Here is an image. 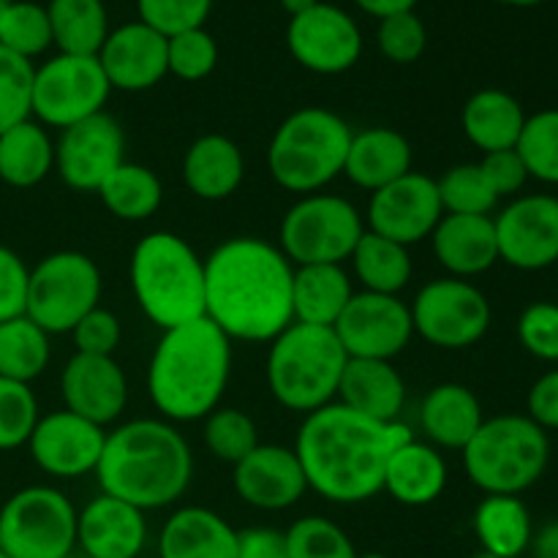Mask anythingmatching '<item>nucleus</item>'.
Instances as JSON below:
<instances>
[{"mask_svg": "<svg viewBox=\"0 0 558 558\" xmlns=\"http://www.w3.org/2000/svg\"><path fill=\"white\" fill-rule=\"evenodd\" d=\"M414 434L401 420L376 423L332 401L305 414L292 450L314 494L332 505H360L381 494L387 461Z\"/></svg>", "mask_w": 558, "mask_h": 558, "instance_id": "obj_1", "label": "nucleus"}, {"mask_svg": "<svg viewBox=\"0 0 558 558\" xmlns=\"http://www.w3.org/2000/svg\"><path fill=\"white\" fill-rule=\"evenodd\" d=\"M294 265L262 238H232L205 259V316L229 341L270 343L294 322Z\"/></svg>", "mask_w": 558, "mask_h": 558, "instance_id": "obj_2", "label": "nucleus"}, {"mask_svg": "<svg viewBox=\"0 0 558 558\" xmlns=\"http://www.w3.org/2000/svg\"><path fill=\"white\" fill-rule=\"evenodd\" d=\"M93 474L101 494L142 512L163 510L189 490L194 456L167 420H131L109 430Z\"/></svg>", "mask_w": 558, "mask_h": 558, "instance_id": "obj_3", "label": "nucleus"}, {"mask_svg": "<svg viewBox=\"0 0 558 558\" xmlns=\"http://www.w3.org/2000/svg\"><path fill=\"white\" fill-rule=\"evenodd\" d=\"M232 376V341L207 316L161 332L147 396L167 423H194L216 412Z\"/></svg>", "mask_w": 558, "mask_h": 558, "instance_id": "obj_4", "label": "nucleus"}, {"mask_svg": "<svg viewBox=\"0 0 558 558\" xmlns=\"http://www.w3.org/2000/svg\"><path fill=\"white\" fill-rule=\"evenodd\" d=\"M131 292L156 327L189 325L205 316V259L174 232H150L134 245Z\"/></svg>", "mask_w": 558, "mask_h": 558, "instance_id": "obj_5", "label": "nucleus"}, {"mask_svg": "<svg viewBox=\"0 0 558 558\" xmlns=\"http://www.w3.org/2000/svg\"><path fill=\"white\" fill-rule=\"evenodd\" d=\"M347 360L332 327L292 322L270 341L265 363L267 390L289 412L311 414L338 398Z\"/></svg>", "mask_w": 558, "mask_h": 558, "instance_id": "obj_6", "label": "nucleus"}, {"mask_svg": "<svg viewBox=\"0 0 558 558\" xmlns=\"http://www.w3.org/2000/svg\"><path fill=\"white\" fill-rule=\"evenodd\" d=\"M352 134L341 114L303 107L289 114L267 147V172L292 194H319L347 167Z\"/></svg>", "mask_w": 558, "mask_h": 558, "instance_id": "obj_7", "label": "nucleus"}, {"mask_svg": "<svg viewBox=\"0 0 558 558\" xmlns=\"http://www.w3.org/2000/svg\"><path fill=\"white\" fill-rule=\"evenodd\" d=\"M461 456L466 477L485 496H521L543 480L550 439L526 414H499L480 425Z\"/></svg>", "mask_w": 558, "mask_h": 558, "instance_id": "obj_8", "label": "nucleus"}, {"mask_svg": "<svg viewBox=\"0 0 558 558\" xmlns=\"http://www.w3.org/2000/svg\"><path fill=\"white\" fill-rule=\"evenodd\" d=\"M365 218L349 199L336 194L300 196L287 210L278 248L294 267L343 265L363 238Z\"/></svg>", "mask_w": 558, "mask_h": 558, "instance_id": "obj_9", "label": "nucleus"}, {"mask_svg": "<svg viewBox=\"0 0 558 558\" xmlns=\"http://www.w3.org/2000/svg\"><path fill=\"white\" fill-rule=\"evenodd\" d=\"M101 270L82 251H54L27 276L25 316L47 336L71 332L76 322L101 305Z\"/></svg>", "mask_w": 558, "mask_h": 558, "instance_id": "obj_10", "label": "nucleus"}, {"mask_svg": "<svg viewBox=\"0 0 558 558\" xmlns=\"http://www.w3.org/2000/svg\"><path fill=\"white\" fill-rule=\"evenodd\" d=\"M76 507L49 485L22 488L0 507V550L9 558H71Z\"/></svg>", "mask_w": 558, "mask_h": 558, "instance_id": "obj_11", "label": "nucleus"}, {"mask_svg": "<svg viewBox=\"0 0 558 558\" xmlns=\"http://www.w3.org/2000/svg\"><path fill=\"white\" fill-rule=\"evenodd\" d=\"M109 87L96 54L58 52L33 71L31 118L44 129H69L93 114L104 112Z\"/></svg>", "mask_w": 558, "mask_h": 558, "instance_id": "obj_12", "label": "nucleus"}, {"mask_svg": "<svg viewBox=\"0 0 558 558\" xmlns=\"http://www.w3.org/2000/svg\"><path fill=\"white\" fill-rule=\"evenodd\" d=\"M409 314H412L414 336L428 341L430 347L450 349V352L483 341L494 319L488 298L472 281L452 276L425 283L414 294Z\"/></svg>", "mask_w": 558, "mask_h": 558, "instance_id": "obj_13", "label": "nucleus"}, {"mask_svg": "<svg viewBox=\"0 0 558 558\" xmlns=\"http://www.w3.org/2000/svg\"><path fill=\"white\" fill-rule=\"evenodd\" d=\"M332 330L347 357L357 360H392L414 338L409 303L376 292H354Z\"/></svg>", "mask_w": 558, "mask_h": 558, "instance_id": "obj_14", "label": "nucleus"}, {"mask_svg": "<svg viewBox=\"0 0 558 558\" xmlns=\"http://www.w3.org/2000/svg\"><path fill=\"white\" fill-rule=\"evenodd\" d=\"M287 47L303 69L332 76L357 63L363 54V33L352 14L332 3H316L289 20Z\"/></svg>", "mask_w": 558, "mask_h": 558, "instance_id": "obj_15", "label": "nucleus"}, {"mask_svg": "<svg viewBox=\"0 0 558 558\" xmlns=\"http://www.w3.org/2000/svg\"><path fill=\"white\" fill-rule=\"evenodd\" d=\"M441 216H445V207H441L436 180L423 172H407L371 194L365 229L409 248L430 238Z\"/></svg>", "mask_w": 558, "mask_h": 558, "instance_id": "obj_16", "label": "nucleus"}, {"mask_svg": "<svg viewBox=\"0 0 558 558\" xmlns=\"http://www.w3.org/2000/svg\"><path fill=\"white\" fill-rule=\"evenodd\" d=\"M123 161L125 134L109 112L69 125L54 142V172L74 191H98Z\"/></svg>", "mask_w": 558, "mask_h": 558, "instance_id": "obj_17", "label": "nucleus"}, {"mask_svg": "<svg viewBox=\"0 0 558 558\" xmlns=\"http://www.w3.org/2000/svg\"><path fill=\"white\" fill-rule=\"evenodd\" d=\"M494 227L499 262L526 272L558 262V196H518L494 218Z\"/></svg>", "mask_w": 558, "mask_h": 558, "instance_id": "obj_18", "label": "nucleus"}, {"mask_svg": "<svg viewBox=\"0 0 558 558\" xmlns=\"http://www.w3.org/2000/svg\"><path fill=\"white\" fill-rule=\"evenodd\" d=\"M107 430L80 414L60 409L38 417L27 450L33 463L41 472L60 480H76L82 474H93L98 466V458L104 452Z\"/></svg>", "mask_w": 558, "mask_h": 558, "instance_id": "obj_19", "label": "nucleus"}, {"mask_svg": "<svg viewBox=\"0 0 558 558\" xmlns=\"http://www.w3.org/2000/svg\"><path fill=\"white\" fill-rule=\"evenodd\" d=\"M234 490L254 510L281 512L298 505L308 490L303 466L292 447L256 445L234 463Z\"/></svg>", "mask_w": 558, "mask_h": 558, "instance_id": "obj_20", "label": "nucleus"}, {"mask_svg": "<svg viewBox=\"0 0 558 558\" xmlns=\"http://www.w3.org/2000/svg\"><path fill=\"white\" fill-rule=\"evenodd\" d=\"M96 58L112 90H150L169 74L167 36H161L140 20L109 31L107 41Z\"/></svg>", "mask_w": 558, "mask_h": 558, "instance_id": "obj_21", "label": "nucleus"}, {"mask_svg": "<svg viewBox=\"0 0 558 558\" xmlns=\"http://www.w3.org/2000/svg\"><path fill=\"white\" fill-rule=\"evenodd\" d=\"M60 396L63 409L107 428L125 412L129 381L114 357L74 352L60 374Z\"/></svg>", "mask_w": 558, "mask_h": 558, "instance_id": "obj_22", "label": "nucleus"}, {"mask_svg": "<svg viewBox=\"0 0 558 558\" xmlns=\"http://www.w3.org/2000/svg\"><path fill=\"white\" fill-rule=\"evenodd\" d=\"M147 543L145 512L101 494L76 518V545L85 558H140Z\"/></svg>", "mask_w": 558, "mask_h": 558, "instance_id": "obj_23", "label": "nucleus"}, {"mask_svg": "<svg viewBox=\"0 0 558 558\" xmlns=\"http://www.w3.org/2000/svg\"><path fill=\"white\" fill-rule=\"evenodd\" d=\"M434 254L439 265L452 278L483 276L499 262V243H496L494 216H450L445 213L436 223Z\"/></svg>", "mask_w": 558, "mask_h": 558, "instance_id": "obj_24", "label": "nucleus"}, {"mask_svg": "<svg viewBox=\"0 0 558 558\" xmlns=\"http://www.w3.org/2000/svg\"><path fill=\"white\" fill-rule=\"evenodd\" d=\"M338 403L376 423H398L407 407V381L392 360L349 357L338 385Z\"/></svg>", "mask_w": 558, "mask_h": 558, "instance_id": "obj_25", "label": "nucleus"}, {"mask_svg": "<svg viewBox=\"0 0 558 558\" xmlns=\"http://www.w3.org/2000/svg\"><path fill=\"white\" fill-rule=\"evenodd\" d=\"M245 158L238 142L223 134H205L191 142L183 156V183L196 199L223 202L240 189Z\"/></svg>", "mask_w": 558, "mask_h": 558, "instance_id": "obj_26", "label": "nucleus"}, {"mask_svg": "<svg viewBox=\"0 0 558 558\" xmlns=\"http://www.w3.org/2000/svg\"><path fill=\"white\" fill-rule=\"evenodd\" d=\"M158 558H238V532L207 507H183L158 534Z\"/></svg>", "mask_w": 558, "mask_h": 558, "instance_id": "obj_27", "label": "nucleus"}, {"mask_svg": "<svg viewBox=\"0 0 558 558\" xmlns=\"http://www.w3.org/2000/svg\"><path fill=\"white\" fill-rule=\"evenodd\" d=\"M412 172V145L396 129L374 125L352 134L343 174L363 191H379Z\"/></svg>", "mask_w": 558, "mask_h": 558, "instance_id": "obj_28", "label": "nucleus"}, {"mask_svg": "<svg viewBox=\"0 0 558 558\" xmlns=\"http://www.w3.org/2000/svg\"><path fill=\"white\" fill-rule=\"evenodd\" d=\"M483 423L480 398L458 381L436 385L420 407V428L436 450H463Z\"/></svg>", "mask_w": 558, "mask_h": 558, "instance_id": "obj_29", "label": "nucleus"}, {"mask_svg": "<svg viewBox=\"0 0 558 558\" xmlns=\"http://www.w3.org/2000/svg\"><path fill=\"white\" fill-rule=\"evenodd\" d=\"M447 463L434 445L409 439L390 456L385 469V488L398 505L428 507L445 494Z\"/></svg>", "mask_w": 558, "mask_h": 558, "instance_id": "obj_30", "label": "nucleus"}, {"mask_svg": "<svg viewBox=\"0 0 558 558\" xmlns=\"http://www.w3.org/2000/svg\"><path fill=\"white\" fill-rule=\"evenodd\" d=\"M523 123H526V112H523L521 101L507 90L485 87L463 104L461 129L466 140L477 150H483V156L496 150H512L521 140Z\"/></svg>", "mask_w": 558, "mask_h": 558, "instance_id": "obj_31", "label": "nucleus"}, {"mask_svg": "<svg viewBox=\"0 0 558 558\" xmlns=\"http://www.w3.org/2000/svg\"><path fill=\"white\" fill-rule=\"evenodd\" d=\"M352 298V278L343 265L294 267L292 311L300 325L336 327Z\"/></svg>", "mask_w": 558, "mask_h": 558, "instance_id": "obj_32", "label": "nucleus"}, {"mask_svg": "<svg viewBox=\"0 0 558 558\" xmlns=\"http://www.w3.org/2000/svg\"><path fill=\"white\" fill-rule=\"evenodd\" d=\"M54 169V142L33 118L0 134V180L11 189H33Z\"/></svg>", "mask_w": 558, "mask_h": 558, "instance_id": "obj_33", "label": "nucleus"}, {"mask_svg": "<svg viewBox=\"0 0 558 558\" xmlns=\"http://www.w3.org/2000/svg\"><path fill=\"white\" fill-rule=\"evenodd\" d=\"M480 548L496 556L518 558L532 543V512L521 496H485L472 518Z\"/></svg>", "mask_w": 558, "mask_h": 558, "instance_id": "obj_34", "label": "nucleus"}, {"mask_svg": "<svg viewBox=\"0 0 558 558\" xmlns=\"http://www.w3.org/2000/svg\"><path fill=\"white\" fill-rule=\"evenodd\" d=\"M354 267V276L363 283V292L376 294H401L412 281V254L407 245L387 240L365 229L363 238L354 245L349 256Z\"/></svg>", "mask_w": 558, "mask_h": 558, "instance_id": "obj_35", "label": "nucleus"}, {"mask_svg": "<svg viewBox=\"0 0 558 558\" xmlns=\"http://www.w3.org/2000/svg\"><path fill=\"white\" fill-rule=\"evenodd\" d=\"M52 44L63 54H98L109 36L104 0H49Z\"/></svg>", "mask_w": 558, "mask_h": 558, "instance_id": "obj_36", "label": "nucleus"}, {"mask_svg": "<svg viewBox=\"0 0 558 558\" xmlns=\"http://www.w3.org/2000/svg\"><path fill=\"white\" fill-rule=\"evenodd\" d=\"M104 207L120 221H147L163 202V185L150 167L123 161L96 191Z\"/></svg>", "mask_w": 558, "mask_h": 558, "instance_id": "obj_37", "label": "nucleus"}, {"mask_svg": "<svg viewBox=\"0 0 558 558\" xmlns=\"http://www.w3.org/2000/svg\"><path fill=\"white\" fill-rule=\"evenodd\" d=\"M49 357V336L31 316L0 322V379L31 385L47 371Z\"/></svg>", "mask_w": 558, "mask_h": 558, "instance_id": "obj_38", "label": "nucleus"}, {"mask_svg": "<svg viewBox=\"0 0 558 558\" xmlns=\"http://www.w3.org/2000/svg\"><path fill=\"white\" fill-rule=\"evenodd\" d=\"M0 47L31 60L52 47V25L47 5L33 0H11L0 16Z\"/></svg>", "mask_w": 558, "mask_h": 558, "instance_id": "obj_39", "label": "nucleus"}, {"mask_svg": "<svg viewBox=\"0 0 558 558\" xmlns=\"http://www.w3.org/2000/svg\"><path fill=\"white\" fill-rule=\"evenodd\" d=\"M441 207L450 216H490L499 205V196L490 189L480 163H458L447 169L439 180Z\"/></svg>", "mask_w": 558, "mask_h": 558, "instance_id": "obj_40", "label": "nucleus"}, {"mask_svg": "<svg viewBox=\"0 0 558 558\" xmlns=\"http://www.w3.org/2000/svg\"><path fill=\"white\" fill-rule=\"evenodd\" d=\"M515 150L529 178L558 185V109L526 114Z\"/></svg>", "mask_w": 558, "mask_h": 558, "instance_id": "obj_41", "label": "nucleus"}, {"mask_svg": "<svg viewBox=\"0 0 558 558\" xmlns=\"http://www.w3.org/2000/svg\"><path fill=\"white\" fill-rule=\"evenodd\" d=\"M202 439H205V447L218 461L234 466V463L243 461L259 445V430H256V423L251 420V414H245L243 409L218 407L216 412H210L205 417Z\"/></svg>", "mask_w": 558, "mask_h": 558, "instance_id": "obj_42", "label": "nucleus"}, {"mask_svg": "<svg viewBox=\"0 0 558 558\" xmlns=\"http://www.w3.org/2000/svg\"><path fill=\"white\" fill-rule=\"evenodd\" d=\"M289 558H357L349 534L336 521L308 515L287 529Z\"/></svg>", "mask_w": 558, "mask_h": 558, "instance_id": "obj_43", "label": "nucleus"}, {"mask_svg": "<svg viewBox=\"0 0 558 558\" xmlns=\"http://www.w3.org/2000/svg\"><path fill=\"white\" fill-rule=\"evenodd\" d=\"M36 65L0 47V134L31 118Z\"/></svg>", "mask_w": 558, "mask_h": 558, "instance_id": "obj_44", "label": "nucleus"}, {"mask_svg": "<svg viewBox=\"0 0 558 558\" xmlns=\"http://www.w3.org/2000/svg\"><path fill=\"white\" fill-rule=\"evenodd\" d=\"M38 417L41 414L31 385L0 379V450L25 447Z\"/></svg>", "mask_w": 558, "mask_h": 558, "instance_id": "obj_45", "label": "nucleus"}, {"mask_svg": "<svg viewBox=\"0 0 558 558\" xmlns=\"http://www.w3.org/2000/svg\"><path fill=\"white\" fill-rule=\"evenodd\" d=\"M167 65L169 74L183 82H199L216 71L218 44L205 27L178 33L167 38Z\"/></svg>", "mask_w": 558, "mask_h": 558, "instance_id": "obj_46", "label": "nucleus"}, {"mask_svg": "<svg viewBox=\"0 0 558 558\" xmlns=\"http://www.w3.org/2000/svg\"><path fill=\"white\" fill-rule=\"evenodd\" d=\"M213 11V0H136L140 22L172 38L178 33L205 27Z\"/></svg>", "mask_w": 558, "mask_h": 558, "instance_id": "obj_47", "label": "nucleus"}, {"mask_svg": "<svg viewBox=\"0 0 558 558\" xmlns=\"http://www.w3.org/2000/svg\"><path fill=\"white\" fill-rule=\"evenodd\" d=\"M376 47L392 63H414V60L423 58L425 47H428L425 22L414 11H403V14H392L387 20H379V27H376Z\"/></svg>", "mask_w": 558, "mask_h": 558, "instance_id": "obj_48", "label": "nucleus"}, {"mask_svg": "<svg viewBox=\"0 0 558 558\" xmlns=\"http://www.w3.org/2000/svg\"><path fill=\"white\" fill-rule=\"evenodd\" d=\"M518 341L532 357L558 363V303L537 300L518 319Z\"/></svg>", "mask_w": 558, "mask_h": 558, "instance_id": "obj_49", "label": "nucleus"}, {"mask_svg": "<svg viewBox=\"0 0 558 558\" xmlns=\"http://www.w3.org/2000/svg\"><path fill=\"white\" fill-rule=\"evenodd\" d=\"M69 336L74 338V347L80 354L112 357L114 349L120 347V338H123V327H120V319L112 311L96 305L90 314H85L76 322V327Z\"/></svg>", "mask_w": 558, "mask_h": 558, "instance_id": "obj_50", "label": "nucleus"}, {"mask_svg": "<svg viewBox=\"0 0 558 558\" xmlns=\"http://www.w3.org/2000/svg\"><path fill=\"white\" fill-rule=\"evenodd\" d=\"M27 265L20 254L0 245V322L25 314L27 303Z\"/></svg>", "mask_w": 558, "mask_h": 558, "instance_id": "obj_51", "label": "nucleus"}, {"mask_svg": "<svg viewBox=\"0 0 558 558\" xmlns=\"http://www.w3.org/2000/svg\"><path fill=\"white\" fill-rule=\"evenodd\" d=\"M480 169L488 178L490 189L496 191V196H512L526 185L529 172L526 163L521 161L518 150H496V153H485L483 161H480Z\"/></svg>", "mask_w": 558, "mask_h": 558, "instance_id": "obj_52", "label": "nucleus"}, {"mask_svg": "<svg viewBox=\"0 0 558 558\" xmlns=\"http://www.w3.org/2000/svg\"><path fill=\"white\" fill-rule=\"evenodd\" d=\"M526 417L537 423L545 434L558 430V368L548 371L534 381L526 398Z\"/></svg>", "mask_w": 558, "mask_h": 558, "instance_id": "obj_53", "label": "nucleus"}, {"mask_svg": "<svg viewBox=\"0 0 558 558\" xmlns=\"http://www.w3.org/2000/svg\"><path fill=\"white\" fill-rule=\"evenodd\" d=\"M238 558H289L287 532L267 526L238 532Z\"/></svg>", "mask_w": 558, "mask_h": 558, "instance_id": "obj_54", "label": "nucleus"}, {"mask_svg": "<svg viewBox=\"0 0 558 558\" xmlns=\"http://www.w3.org/2000/svg\"><path fill=\"white\" fill-rule=\"evenodd\" d=\"M532 558H558V521H548L532 534Z\"/></svg>", "mask_w": 558, "mask_h": 558, "instance_id": "obj_55", "label": "nucleus"}, {"mask_svg": "<svg viewBox=\"0 0 558 558\" xmlns=\"http://www.w3.org/2000/svg\"><path fill=\"white\" fill-rule=\"evenodd\" d=\"M365 14L376 16V20H387L392 14H403V11H414L417 0H354Z\"/></svg>", "mask_w": 558, "mask_h": 558, "instance_id": "obj_56", "label": "nucleus"}, {"mask_svg": "<svg viewBox=\"0 0 558 558\" xmlns=\"http://www.w3.org/2000/svg\"><path fill=\"white\" fill-rule=\"evenodd\" d=\"M316 3H322V0H281L283 11H287L289 16H300V14H305V11L314 9Z\"/></svg>", "mask_w": 558, "mask_h": 558, "instance_id": "obj_57", "label": "nucleus"}, {"mask_svg": "<svg viewBox=\"0 0 558 558\" xmlns=\"http://www.w3.org/2000/svg\"><path fill=\"white\" fill-rule=\"evenodd\" d=\"M499 3L518 5V9H529V5H539V3H545V0H499Z\"/></svg>", "mask_w": 558, "mask_h": 558, "instance_id": "obj_58", "label": "nucleus"}, {"mask_svg": "<svg viewBox=\"0 0 558 558\" xmlns=\"http://www.w3.org/2000/svg\"><path fill=\"white\" fill-rule=\"evenodd\" d=\"M472 558H505V556H496V554H490V550H483V548H480L477 554H474Z\"/></svg>", "mask_w": 558, "mask_h": 558, "instance_id": "obj_59", "label": "nucleus"}, {"mask_svg": "<svg viewBox=\"0 0 558 558\" xmlns=\"http://www.w3.org/2000/svg\"><path fill=\"white\" fill-rule=\"evenodd\" d=\"M357 558H390V556H385V554H357Z\"/></svg>", "mask_w": 558, "mask_h": 558, "instance_id": "obj_60", "label": "nucleus"}, {"mask_svg": "<svg viewBox=\"0 0 558 558\" xmlns=\"http://www.w3.org/2000/svg\"><path fill=\"white\" fill-rule=\"evenodd\" d=\"M11 0H0V16H3V11H5V5H9Z\"/></svg>", "mask_w": 558, "mask_h": 558, "instance_id": "obj_61", "label": "nucleus"}, {"mask_svg": "<svg viewBox=\"0 0 558 558\" xmlns=\"http://www.w3.org/2000/svg\"><path fill=\"white\" fill-rule=\"evenodd\" d=\"M0 558H9V556H5V554H3V550H0Z\"/></svg>", "mask_w": 558, "mask_h": 558, "instance_id": "obj_62", "label": "nucleus"}]
</instances>
